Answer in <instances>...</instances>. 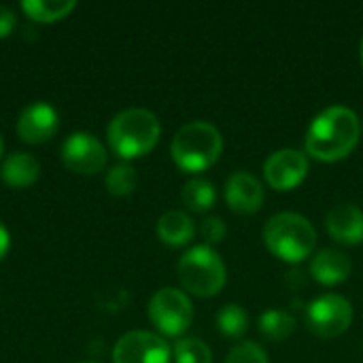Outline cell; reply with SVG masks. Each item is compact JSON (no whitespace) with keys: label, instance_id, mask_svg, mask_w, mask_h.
Listing matches in <instances>:
<instances>
[{"label":"cell","instance_id":"obj_6","mask_svg":"<svg viewBox=\"0 0 363 363\" xmlns=\"http://www.w3.org/2000/svg\"><path fill=\"white\" fill-rule=\"evenodd\" d=\"M149 319L162 336L177 338L185 334L194 321V306L185 291L162 287L149 300Z\"/></svg>","mask_w":363,"mask_h":363},{"label":"cell","instance_id":"obj_15","mask_svg":"<svg viewBox=\"0 0 363 363\" xmlns=\"http://www.w3.org/2000/svg\"><path fill=\"white\" fill-rule=\"evenodd\" d=\"M40 174L38 160L32 157L30 153H11L2 166H0V177L9 187L23 189L30 187Z\"/></svg>","mask_w":363,"mask_h":363},{"label":"cell","instance_id":"obj_13","mask_svg":"<svg viewBox=\"0 0 363 363\" xmlns=\"http://www.w3.org/2000/svg\"><path fill=\"white\" fill-rule=\"evenodd\" d=\"M328 234L347 247H357L363 242V211L357 204L342 202L328 211L325 215Z\"/></svg>","mask_w":363,"mask_h":363},{"label":"cell","instance_id":"obj_27","mask_svg":"<svg viewBox=\"0 0 363 363\" xmlns=\"http://www.w3.org/2000/svg\"><path fill=\"white\" fill-rule=\"evenodd\" d=\"M359 60H362V66H363V36H362V43H359Z\"/></svg>","mask_w":363,"mask_h":363},{"label":"cell","instance_id":"obj_18","mask_svg":"<svg viewBox=\"0 0 363 363\" xmlns=\"http://www.w3.org/2000/svg\"><path fill=\"white\" fill-rule=\"evenodd\" d=\"M257 330L270 342H285L296 332V319L287 311L270 308V311L259 315Z\"/></svg>","mask_w":363,"mask_h":363},{"label":"cell","instance_id":"obj_17","mask_svg":"<svg viewBox=\"0 0 363 363\" xmlns=\"http://www.w3.org/2000/svg\"><path fill=\"white\" fill-rule=\"evenodd\" d=\"M77 9L74 0H23L21 11L38 23H53L68 17Z\"/></svg>","mask_w":363,"mask_h":363},{"label":"cell","instance_id":"obj_29","mask_svg":"<svg viewBox=\"0 0 363 363\" xmlns=\"http://www.w3.org/2000/svg\"><path fill=\"white\" fill-rule=\"evenodd\" d=\"M83 363H91V362H83Z\"/></svg>","mask_w":363,"mask_h":363},{"label":"cell","instance_id":"obj_4","mask_svg":"<svg viewBox=\"0 0 363 363\" xmlns=\"http://www.w3.org/2000/svg\"><path fill=\"white\" fill-rule=\"evenodd\" d=\"M223 151L221 132L208 121H191L179 128L170 143L172 162L183 172H204Z\"/></svg>","mask_w":363,"mask_h":363},{"label":"cell","instance_id":"obj_21","mask_svg":"<svg viewBox=\"0 0 363 363\" xmlns=\"http://www.w3.org/2000/svg\"><path fill=\"white\" fill-rule=\"evenodd\" d=\"M174 363H213L211 347L200 338H181L172 349Z\"/></svg>","mask_w":363,"mask_h":363},{"label":"cell","instance_id":"obj_9","mask_svg":"<svg viewBox=\"0 0 363 363\" xmlns=\"http://www.w3.org/2000/svg\"><path fill=\"white\" fill-rule=\"evenodd\" d=\"M308 155L298 149H279L264 164V179L277 191H291L308 177Z\"/></svg>","mask_w":363,"mask_h":363},{"label":"cell","instance_id":"obj_8","mask_svg":"<svg viewBox=\"0 0 363 363\" xmlns=\"http://www.w3.org/2000/svg\"><path fill=\"white\" fill-rule=\"evenodd\" d=\"M170 357L164 336L145 330L123 334L113 349V363H170Z\"/></svg>","mask_w":363,"mask_h":363},{"label":"cell","instance_id":"obj_12","mask_svg":"<svg viewBox=\"0 0 363 363\" xmlns=\"http://www.w3.org/2000/svg\"><path fill=\"white\" fill-rule=\"evenodd\" d=\"M60 117L47 102H34L26 106L17 119V136L28 145H40L55 136Z\"/></svg>","mask_w":363,"mask_h":363},{"label":"cell","instance_id":"obj_30","mask_svg":"<svg viewBox=\"0 0 363 363\" xmlns=\"http://www.w3.org/2000/svg\"><path fill=\"white\" fill-rule=\"evenodd\" d=\"M362 128H363V121H362Z\"/></svg>","mask_w":363,"mask_h":363},{"label":"cell","instance_id":"obj_1","mask_svg":"<svg viewBox=\"0 0 363 363\" xmlns=\"http://www.w3.org/2000/svg\"><path fill=\"white\" fill-rule=\"evenodd\" d=\"M362 136V119L349 106L321 111L306 130V155L317 162H338L351 155Z\"/></svg>","mask_w":363,"mask_h":363},{"label":"cell","instance_id":"obj_20","mask_svg":"<svg viewBox=\"0 0 363 363\" xmlns=\"http://www.w3.org/2000/svg\"><path fill=\"white\" fill-rule=\"evenodd\" d=\"M217 328L221 336L238 340L249 330V315L240 304H225L217 315Z\"/></svg>","mask_w":363,"mask_h":363},{"label":"cell","instance_id":"obj_16","mask_svg":"<svg viewBox=\"0 0 363 363\" xmlns=\"http://www.w3.org/2000/svg\"><path fill=\"white\" fill-rule=\"evenodd\" d=\"M155 232H157V238L164 245H168V247H183V245H187L194 238L196 228H194V221H191V217L187 213H183V211H168V213H164L157 219Z\"/></svg>","mask_w":363,"mask_h":363},{"label":"cell","instance_id":"obj_28","mask_svg":"<svg viewBox=\"0 0 363 363\" xmlns=\"http://www.w3.org/2000/svg\"><path fill=\"white\" fill-rule=\"evenodd\" d=\"M0 155H2V136H0Z\"/></svg>","mask_w":363,"mask_h":363},{"label":"cell","instance_id":"obj_3","mask_svg":"<svg viewBox=\"0 0 363 363\" xmlns=\"http://www.w3.org/2000/svg\"><path fill=\"white\" fill-rule=\"evenodd\" d=\"M264 242L268 251L287 264H300L317 247L315 225L300 213H279L264 225Z\"/></svg>","mask_w":363,"mask_h":363},{"label":"cell","instance_id":"obj_19","mask_svg":"<svg viewBox=\"0 0 363 363\" xmlns=\"http://www.w3.org/2000/svg\"><path fill=\"white\" fill-rule=\"evenodd\" d=\"M183 204L194 211V213H206L215 206L217 202V189L213 185V181L206 179H191L185 183L183 191H181Z\"/></svg>","mask_w":363,"mask_h":363},{"label":"cell","instance_id":"obj_10","mask_svg":"<svg viewBox=\"0 0 363 363\" xmlns=\"http://www.w3.org/2000/svg\"><path fill=\"white\" fill-rule=\"evenodd\" d=\"M104 145L89 132H74L62 145V162L79 174H96L106 166Z\"/></svg>","mask_w":363,"mask_h":363},{"label":"cell","instance_id":"obj_22","mask_svg":"<svg viewBox=\"0 0 363 363\" xmlns=\"http://www.w3.org/2000/svg\"><path fill=\"white\" fill-rule=\"evenodd\" d=\"M106 189L113 194V196H130L134 189H136V183H138V177H136V170L130 166V164H115L108 172H106Z\"/></svg>","mask_w":363,"mask_h":363},{"label":"cell","instance_id":"obj_7","mask_svg":"<svg viewBox=\"0 0 363 363\" xmlns=\"http://www.w3.org/2000/svg\"><path fill=\"white\" fill-rule=\"evenodd\" d=\"M353 323V306L345 296L323 294L306 308V325L321 340L342 336Z\"/></svg>","mask_w":363,"mask_h":363},{"label":"cell","instance_id":"obj_2","mask_svg":"<svg viewBox=\"0 0 363 363\" xmlns=\"http://www.w3.org/2000/svg\"><path fill=\"white\" fill-rule=\"evenodd\" d=\"M160 136V119L147 108H125L117 113L106 130L108 145L121 160H136L151 153Z\"/></svg>","mask_w":363,"mask_h":363},{"label":"cell","instance_id":"obj_11","mask_svg":"<svg viewBox=\"0 0 363 363\" xmlns=\"http://www.w3.org/2000/svg\"><path fill=\"white\" fill-rule=\"evenodd\" d=\"M223 198L236 215H253L264 206L266 194L262 181L255 174L247 170H236L225 179Z\"/></svg>","mask_w":363,"mask_h":363},{"label":"cell","instance_id":"obj_24","mask_svg":"<svg viewBox=\"0 0 363 363\" xmlns=\"http://www.w3.org/2000/svg\"><path fill=\"white\" fill-rule=\"evenodd\" d=\"M200 234L206 242V247H213V245H219L225 234H228V225L221 217H206L200 225Z\"/></svg>","mask_w":363,"mask_h":363},{"label":"cell","instance_id":"obj_26","mask_svg":"<svg viewBox=\"0 0 363 363\" xmlns=\"http://www.w3.org/2000/svg\"><path fill=\"white\" fill-rule=\"evenodd\" d=\"M9 247H11V238H9V232H6V228L0 223V259L6 255V251H9Z\"/></svg>","mask_w":363,"mask_h":363},{"label":"cell","instance_id":"obj_14","mask_svg":"<svg viewBox=\"0 0 363 363\" xmlns=\"http://www.w3.org/2000/svg\"><path fill=\"white\" fill-rule=\"evenodd\" d=\"M351 270H353V264L349 259V255H345L342 251L338 249H321L313 262H311V277L321 283V285H340L345 283L349 277H351Z\"/></svg>","mask_w":363,"mask_h":363},{"label":"cell","instance_id":"obj_23","mask_svg":"<svg viewBox=\"0 0 363 363\" xmlns=\"http://www.w3.org/2000/svg\"><path fill=\"white\" fill-rule=\"evenodd\" d=\"M225 363H270L266 351L251 340L238 342L236 347H232V351L228 353Z\"/></svg>","mask_w":363,"mask_h":363},{"label":"cell","instance_id":"obj_5","mask_svg":"<svg viewBox=\"0 0 363 363\" xmlns=\"http://www.w3.org/2000/svg\"><path fill=\"white\" fill-rule=\"evenodd\" d=\"M177 274L183 289L198 298H213L221 294L228 281V270L221 255L206 245L185 251L177 264Z\"/></svg>","mask_w":363,"mask_h":363},{"label":"cell","instance_id":"obj_25","mask_svg":"<svg viewBox=\"0 0 363 363\" xmlns=\"http://www.w3.org/2000/svg\"><path fill=\"white\" fill-rule=\"evenodd\" d=\"M13 28H15V13L9 6L0 4V38H6L13 32Z\"/></svg>","mask_w":363,"mask_h":363}]
</instances>
